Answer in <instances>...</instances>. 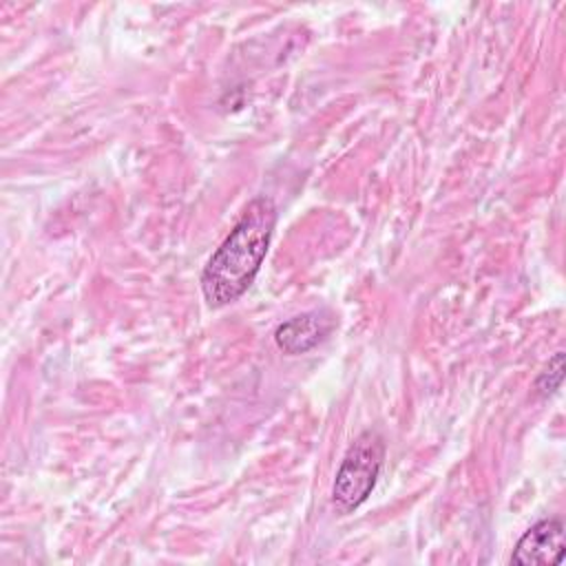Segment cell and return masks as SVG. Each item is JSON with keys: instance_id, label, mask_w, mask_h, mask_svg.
Returning a JSON list of instances; mask_svg holds the SVG:
<instances>
[{"instance_id": "obj_4", "label": "cell", "mask_w": 566, "mask_h": 566, "mask_svg": "<svg viewBox=\"0 0 566 566\" xmlns=\"http://www.w3.org/2000/svg\"><path fill=\"white\" fill-rule=\"evenodd\" d=\"M336 325V318L327 310H314L287 318L274 329V343L281 352L296 356L314 349L323 343Z\"/></svg>"}, {"instance_id": "obj_1", "label": "cell", "mask_w": 566, "mask_h": 566, "mask_svg": "<svg viewBox=\"0 0 566 566\" xmlns=\"http://www.w3.org/2000/svg\"><path fill=\"white\" fill-rule=\"evenodd\" d=\"M276 226L270 197H254L201 272V292L210 307L239 301L254 283Z\"/></svg>"}, {"instance_id": "obj_3", "label": "cell", "mask_w": 566, "mask_h": 566, "mask_svg": "<svg viewBox=\"0 0 566 566\" xmlns=\"http://www.w3.org/2000/svg\"><path fill=\"white\" fill-rule=\"evenodd\" d=\"M566 553L564 524L557 517L535 522L515 544L511 564L517 566H557Z\"/></svg>"}, {"instance_id": "obj_2", "label": "cell", "mask_w": 566, "mask_h": 566, "mask_svg": "<svg viewBox=\"0 0 566 566\" xmlns=\"http://www.w3.org/2000/svg\"><path fill=\"white\" fill-rule=\"evenodd\" d=\"M385 460V440L376 429H365L347 447L332 484V502L340 513L358 509L374 491Z\"/></svg>"}, {"instance_id": "obj_5", "label": "cell", "mask_w": 566, "mask_h": 566, "mask_svg": "<svg viewBox=\"0 0 566 566\" xmlns=\"http://www.w3.org/2000/svg\"><path fill=\"white\" fill-rule=\"evenodd\" d=\"M562 378H564V352H557L548 360L546 369L535 378V394L542 398H548L551 394H555V389H559Z\"/></svg>"}]
</instances>
